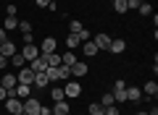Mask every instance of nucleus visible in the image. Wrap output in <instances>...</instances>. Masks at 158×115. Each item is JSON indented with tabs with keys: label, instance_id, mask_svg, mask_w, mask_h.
Segmentation results:
<instances>
[{
	"label": "nucleus",
	"instance_id": "1",
	"mask_svg": "<svg viewBox=\"0 0 158 115\" xmlns=\"http://www.w3.org/2000/svg\"><path fill=\"white\" fill-rule=\"evenodd\" d=\"M113 102H127V81L124 79H116L113 81Z\"/></svg>",
	"mask_w": 158,
	"mask_h": 115
},
{
	"label": "nucleus",
	"instance_id": "2",
	"mask_svg": "<svg viewBox=\"0 0 158 115\" xmlns=\"http://www.w3.org/2000/svg\"><path fill=\"white\" fill-rule=\"evenodd\" d=\"M16 84H19V81H16V76H13V73H8V71H6L3 76H0V86H3V89L8 92V97H16V94H13ZM8 97H6V99H8Z\"/></svg>",
	"mask_w": 158,
	"mask_h": 115
},
{
	"label": "nucleus",
	"instance_id": "3",
	"mask_svg": "<svg viewBox=\"0 0 158 115\" xmlns=\"http://www.w3.org/2000/svg\"><path fill=\"white\" fill-rule=\"evenodd\" d=\"M6 110H8L11 115H24V99L8 97V99H6Z\"/></svg>",
	"mask_w": 158,
	"mask_h": 115
},
{
	"label": "nucleus",
	"instance_id": "4",
	"mask_svg": "<svg viewBox=\"0 0 158 115\" xmlns=\"http://www.w3.org/2000/svg\"><path fill=\"white\" fill-rule=\"evenodd\" d=\"M40 99L37 97H27L24 99V115H40Z\"/></svg>",
	"mask_w": 158,
	"mask_h": 115
},
{
	"label": "nucleus",
	"instance_id": "5",
	"mask_svg": "<svg viewBox=\"0 0 158 115\" xmlns=\"http://www.w3.org/2000/svg\"><path fill=\"white\" fill-rule=\"evenodd\" d=\"M63 94H66L69 99H77L79 94H82V84H79V81H66V86H63Z\"/></svg>",
	"mask_w": 158,
	"mask_h": 115
},
{
	"label": "nucleus",
	"instance_id": "6",
	"mask_svg": "<svg viewBox=\"0 0 158 115\" xmlns=\"http://www.w3.org/2000/svg\"><path fill=\"white\" fill-rule=\"evenodd\" d=\"M16 81H19V84H27V86H32V84H34V71H32L29 66H24L21 71H19Z\"/></svg>",
	"mask_w": 158,
	"mask_h": 115
},
{
	"label": "nucleus",
	"instance_id": "7",
	"mask_svg": "<svg viewBox=\"0 0 158 115\" xmlns=\"http://www.w3.org/2000/svg\"><path fill=\"white\" fill-rule=\"evenodd\" d=\"M29 68H32L34 73H42V71H45V68H48V58H45V55H42V52H40L37 58H34V60H29Z\"/></svg>",
	"mask_w": 158,
	"mask_h": 115
},
{
	"label": "nucleus",
	"instance_id": "8",
	"mask_svg": "<svg viewBox=\"0 0 158 115\" xmlns=\"http://www.w3.org/2000/svg\"><path fill=\"white\" fill-rule=\"evenodd\" d=\"M21 55H24V60H34V58H37V55H40V47H37V44H34V42H29V44H24V50H21Z\"/></svg>",
	"mask_w": 158,
	"mask_h": 115
},
{
	"label": "nucleus",
	"instance_id": "9",
	"mask_svg": "<svg viewBox=\"0 0 158 115\" xmlns=\"http://www.w3.org/2000/svg\"><path fill=\"white\" fill-rule=\"evenodd\" d=\"M127 102H132V105L142 102V89L140 86H127Z\"/></svg>",
	"mask_w": 158,
	"mask_h": 115
},
{
	"label": "nucleus",
	"instance_id": "10",
	"mask_svg": "<svg viewBox=\"0 0 158 115\" xmlns=\"http://www.w3.org/2000/svg\"><path fill=\"white\" fill-rule=\"evenodd\" d=\"M56 47H58L56 37H45V39H42V44H40V52H42V55H48V52H56Z\"/></svg>",
	"mask_w": 158,
	"mask_h": 115
},
{
	"label": "nucleus",
	"instance_id": "11",
	"mask_svg": "<svg viewBox=\"0 0 158 115\" xmlns=\"http://www.w3.org/2000/svg\"><path fill=\"white\" fill-rule=\"evenodd\" d=\"M124 50H127V42H124L121 37H113V39H111V47H108V52H113V55H121Z\"/></svg>",
	"mask_w": 158,
	"mask_h": 115
},
{
	"label": "nucleus",
	"instance_id": "12",
	"mask_svg": "<svg viewBox=\"0 0 158 115\" xmlns=\"http://www.w3.org/2000/svg\"><path fill=\"white\" fill-rule=\"evenodd\" d=\"M69 71H71V76H74V79H82V76H87V63L77 60L71 68H69Z\"/></svg>",
	"mask_w": 158,
	"mask_h": 115
},
{
	"label": "nucleus",
	"instance_id": "13",
	"mask_svg": "<svg viewBox=\"0 0 158 115\" xmlns=\"http://www.w3.org/2000/svg\"><path fill=\"white\" fill-rule=\"evenodd\" d=\"M92 42H95L98 50H108V47H111V37H108V34H95Z\"/></svg>",
	"mask_w": 158,
	"mask_h": 115
},
{
	"label": "nucleus",
	"instance_id": "14",
	"mask_svg": "<svg viewBox=\"0 0 158 115\" xmlns=\"http://www.w3.org/2000/svg\"><path fill=\"white\" fill-rule=\"evenodd\" d=\"M82 52H85V58H95L100 50L95 47V42H92V39H87V42H82Z\"/></svg>",
	"mask_w": 158,
	"mask_h": 115
},
{
	"label": "nucleus",
	"instance_id": "15",
	"mask_svg": "<svg viewBox=\"0 0 158 115\" xmlns=\"http://www.w3.org/2000/svg\"><path fill=\"white\" fill-rule=\"evenodd\" d=\"M13 94H16L19 99H27V97H32V86H27V84H16Z\"/></svg>",
	"mask_w": 158,
	"mask_h": 115
},
{
	"label": "nucleus",
	"instance_id": "16",
	"mask_svg": "<svg viewBox=\"0 0 158 115\" xmlns=\"http://www.w3.org/2000/svg\"><path fill=\"white\" fill-rule=\"evenodd\" d=\"M13 52H16V44H13L11 39H6V42H0V55H6V58H11Z\"/></svg>",
	"mask_w": 158,
	"mask_h": 115
},
{
	"label": "nucleus",
	"instance_id": "17",
	"mask_svg": "<svg viewBox=\"0 0 158 115\" xmlns=\"http://www.w3.org/2000/svg\"><path fill=\"white\" fill-rule=\"evenodd\" d=\"M53 115H66V113H71V110H69V102H66V99H61V102H56V105H53Z\"/></svg>",
	"mask_w": 158,
	"mask_h": 115
},
{
	"label": "nucleus",
	"instance_id": "18",
	"mask_svg": "<svg viewBox=\"0 0 158 115\" xmlns=\"http://www.w3.org/2000/svg\"><path fill=\"white\" fill-rule=\"evenodd\" d=\"M48 84H50V81H48V76H45V71H42V73H34V84H32L34 89H45Z\"/></svg>",
	"mask_w": 158,
	"mask_h": 115
},
{
	"label": "nucleus",
	"instance_id": "19",
	"mask_svg": "<svg viewBox=\"0 0 158 115\" xmlns=\"http://www.w3.org/2000/svg\"><path fill=\"white\" fill-rule=\"evenodd\" d=\"M74 63H77V55H74L71 50H66V55H61V66H69V68H71Z\"/></svg>",
	"mask_w": 158,
	"mask_h": 115
},
{
	"label": "nucleus",
	"instance_id": "20",
	"mask_svg": "<svg viewBox=\"0 0 158 115\" xmlns=\"http://www.w3.org/2000/svg\"><path fill=\"white\" fill-rule=\"evenodd\" d=\"M45 58H48V68H58L61 66V55L58 52H48Z\"/></svg>",
	"mask_w": 158,
	"mask_h": 115
},
{
	"label": "nucleus",
	"instance_id": "21",
	"mask_svg": "<svg viewBox=\"0 0 158 115\" xmlns=\"http://www.w3.org/2000/svg\"><path fill=\"white\" fill-rule=\"evenodd\" d=\"M142 94H148V97H156V94H158V84H156V81H148L145 86H142Z\"/></svg>",
	"mask_w": 158,
	"mask_h": 115
},
{
	"label": "nucleus",
	"instance_id": "22",
	"mask_svg": "<svg viewBox=\"0 0 158 115\" xmlns=\"http://www.w3.org/2000/svg\"><path fill=\"white\" fill-rule=\"evenodd\" d=\"M8 60H11L16 68H24V66H27V60H24V55H21V52H13L11 58H8Z\"/></svg>",
	"mask_w": 158,
	"mask_h": 115
},
{
	"label": "nucleus",
	"instance_id": "23",
	"mask_svg": "<svg viewBox=\"0 0 158 115\" xmlns=\"http://www.w3.org/2000/svg\"><path fill=\"white\" fill-rule=\"evenodd\" d=\"M50 99H53V102H61V99H66L63 89H61V86H53V89H50Z\"/></svg>",
	"mask_w": 158,
	"mask_h": 115
},
{
	"label": "nucleus",
	"instance_id": "24",
	"mask_svg": "<svg viewBox=\"0 0 158 115\" xmlns=\"http://www.w3.org/2000/svg\"><path fill=\"white\" fill-rule=\"evenodd\" d=\"M13 29H19V18L16 16H6V32H13Z\"/></svg>",
	"mask_w": 158,
	"mask_h": 115
},
{
	"label": "nucleus",
	"instance_id": "25",
	"mask_svg": "<svg viewBox=\"0 0 158 115\" xmlns=\"http://www.w3.org/2000/svg\"><path fill=\"white\" fill-rule=\"evenodd\" d=\"M87 110H90V115H103V110H106V107H103L100 102H90V105H87Z\"/></svg>",
	"mask_w": 158,
	"mask_h": 115
},
{
	"label": "nucleus",
	"instance_id": "26",
	"mask_svg": "<svg viewBox=\"0 0 158 115\" xmlns=\"http://www.w3.org/2000/svg\"><path fill=\"white\" fill-rule=\"evenodd\" d=\"M82 29H85V26H82V21H77V18H74V21H69V34H79Z\"/></svg>",
	"mask_w": 158,
	"mask_h": 115
},
{
	"label": "nucleus",
	"instance_id": "27",
	"mask_svg": "<svg viewBox=\"0 0 158 115\" xmlns=\"http://www.w3.org/2000/svg\"><path fill=\"white\" fill-rule=\"evenodd\" d=\"M79 44H82V42H79V37H77V34H69V37H66V47H69V50L79 47Z\"/></svg>",
	"mask_w": 158,
	"mask_h": 115
},
{
	"label": "nucleus",
	"instance_id": "28",
	"mask_svg": "<svg viewBox=\"0 0 158 115\" xmlns=\"http://www.w3.org/2000/svg\"><path fill=\"white\" fill-rule=\"evenodd\" d=\"M98 102H100L103 107H111V105H116V102H113V94H111V92H108V94H103V97L98 99Z\"/></svg>",
	"mask_w": 158,
	"mask_h": 115
},
{
	"label": "nucleus",
	"instance_id": "29",
	"mask_svg": "<svg viewBox=\"0 0 158 115\" xmlns=\"http://www.w3.org/2000/svg\"><path fill=\"white\" fill-rule=\"evenodd\" d=\"M137 11H140L142 16H150V13H153V6H150V3H140V6H137Z\"/></svg>",
	"mask_w": 158,
	"mask_h": 115
},
{
	"label": "nucleus",
	"instance_id": "30",
	"mask_svg": "<svg viewBox=\"0 0 158 115\" xmlns=\"http://www.w3.org/2000/svg\"><path fill=\"white\" fill-rule=\"evenodd\" d=\"M58 79H71V71H69V66H58Z\"/></svg>",
	"mask_w": 158,
	"mask_h": 115
},
{
	"label": "nucleus",
	"instance_id": "31",
	"mask_svg": "<svg viewBox=\"0 0 158 115\" xmlns=\"http://www.w3.org/2000/svg\"><path fill=\"white\" fill-rule=\"evenodd\" d=\"M113 8L116 13H127V0H113Z\"/></svg>",
	"mask_w": 158,
	"mask_h": 115
},
{
	"label": "nucleus",
	"instance_id": "32",
	"mask_svg": "<svg viewBox=\"0 0 158 115\" xmlns=\"http://www.w3.org/2000/svg\"><path fill=\"white\" fill-rule=\"evenodd\" d=\"M19 32L21 34H32V24L29 21H19Z\"/></svg>",
	"mask_w": 158,
	"mask_h": 115
},
{
	"label": "nucleus",
	"instance_id": "33",
	"mask_svg": "<svg viewBox=\"0 0 158 115\" xmlns=\"http://www.w3.org/2000/svg\"><path fill=\"white\" fill-rule=\"evenodd\" d=\"M45 76H48V81H56V79H58V71H56V68H45Z\"/></svg>",
	"mask_w": 158,
	"mask_h": 115
},
{
	"label": "nucleus",
	"instance_id": "34",
	"mask_svg": "<svg viewBox=\"0 0 158 115\" xmlns=\"http://www.w3.org/2000/svg\"><path fill=\"white\" fill-rule=\"evenodd\" d=\"M103 115H121V110H118L116 105H111V107H106V110H103Z\"/></svg>",
	"mask_w": 158,
	"mask_h": 115
},
{
	"label": "nucleus",
	"instance_id": "35",
	"mask_svg": "<svg viewBox=\"0 0 158 115\" xmlns=\"http://www.w3.org/2000/svg\"><path fill=\"white\" fill-rule=\"evenodd\" d=\"M77 37H79V42H87V39H92V37H90V29H82Z\"/></svg>",
	"mask_w": 158,
	"mask_h": 115
},
{
	"label": "nucleus",
	"instance_id": "36",
	"mask_svg": "<svg viewBox=\"0 0 158 115\" xmlns=\"http://www.w3.org/2000/svg\"><path fill=\"white\" fill-rule=\"evenodd\" d=\"M16 13H19L16 3H8V8H6V16H16Z\"/></svg>",
	"mask_w": 158,
	"mask_h": 115
},
{
	"label": "nucleus",
	"instance_id": "37",
	"mask_svg": "<svg viewBox=\"0 0 158 115\" xmlns=\"http://www.w3.org/2000/svg\"><path fill=\"white\" fill-rule=\"evenodd\" d=\"M8 63H11V60H8L6 55H0V71H6V68H8Z\"/></svg>",
	"mask_w": 158,
	"mask_h": 115
},
{
	"label": "nucleus",
	"instance_id": "38",
	"mask_svg": "<svg viewBox=\"0 0 158 115\" xmlns=\"http://www.w3.org/2000/svg\"><path fill=\"white\" fill-rule=\"evenodd\" d=\"M34 6H37V8H48V6H50V0H34Z\"/></svg>",
	"mask_w": 158,
	"mask_h": 115
},
{
	"label": "nucleus",
	"instance_id": "39",
	"mask_svg": "<svg viewBox=\"0 0 158 115\" xmlns=\"http://www.w3.org/2000/svg\"><path fill=\"white\" fill-rule=\"evenodd\" d=\"M40 115H53V110L45 107V105H40Z\"/></svg>",
	"mask_w": 158,
	"mask_h": 115
},
{
	"label": "nucleus",
	"instance_id": "40",
	"mask_svg": "<svg viewBox=\"0 0 158 115\" xmlns=\"http://www.w3.org/2000/svg\"><path fill=\"white\" fill-rule=\"evenodd\" d=\"M6 97H8V92H6L3 86H0V102H6Z\"/></svg>",
	"mask_w": 158,
	"mask_h": 115
},
{
	"label": "nucleus",
	"instance_id": "41",
	"mask_svg": "<svg viewBox=\"0 0 158 115\" xmlns=\"http://www.w3.org/2000/svg\"><path fill=\"white\" fill-rule=\"evenodd\" d=\"M8 39V34H6V29H0V42H6Z\"/></svg>",
	"mask_w": 158,
	"mask_h": 115
},
{
	"label": "nucleus",
	"instance_id": "42",
	"mask_svg": "<svg viewBox=\"0 0 158 115\" xmlns=\"http://www.w3.org/2000/svg\"><path fill=\"white\" fill-rule=\"evenodd\" d=\"M148 115H158V107H156V105H153V107L148 110Z\"/></svg>",
	"mask_w": 158,
	"mask_h": 115
},
{
	"label": "nucleus",
	"instance_id": "43",
	"mask_svg": "<svg viewBox=\"0 0 158 115\" xmlns=\"http://www.w3.org/2000/svg\"><path fill=\"white\" fill-rule=\"evenodd\" d=\"M137 115H148V110H142V113H137Z\"/></svg>",
	"mask_w": 158,
	"mask_h": 115
},
{
	"label": "nucleus",
	"instance_id": "44",
	"mask_svg": "<svg viewBox=\"0 0 158 115\" xmlns=\"http://www.w3.org/2000/svg\"><path fill=\"white\" fill-rule=\"evenodd\" d=\"M140 3H148V0H140Z\"/></svg>",
	"mask_w": 158,
	"mask_h": 115
},
{
	"label": "nucleus",
	"instance_id": "45",
	"mask_svg": "<svg viewBox=\"0 0 158 115\" xmlns=\"http://www.w3.org/2000/svg\"><path fill=\"white\" fill-rule=\"evenodd\" d=\"M66 115H74V113H66Z\"/></svg>",
	"mask_w": 158,
	"mask_h": 115
},
{
	"label": "nucleus",
	"instance_id": "46",
	"mask_svg": "<svg viewBox=\"0 0 158 115\" xmlns=\"http://www.w3.org/2000/svg\"><path fill=\"white\" fill-rule=\"evenodd\" d=\"M8 3H13V0H8Z\"/></svg>",
	"mask_w": 158,
	"mask_h": 115
},
{
	"label": "nucleus",
	"instance_id": "47",
	"mask_svg": "<svg viewBox=\"0 0 158 115\" xmlns=\"http://www.w3.org/2000/svg\"><path fill=\"white\" fill-rule=\"evenodd\" d=\"M108 3H113V0H108Z\"/></svg>",
	"mask_w": 158,
	"mask_h": 115
}]
</instances>
